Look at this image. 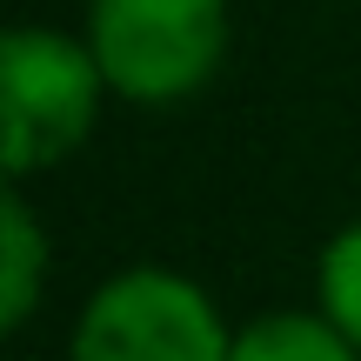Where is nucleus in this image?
Returning a JSON list of instances; mask_svg holds the SVG:
<instances>
[{"label": "nucleus", "mask_w": 361, "mask_h": 361, "mask_svg": "<svg viewBox=\"0 0 361 361\" xmlns=\"http://www.w3.org/2000/svg\"><path fill=\"white\" fill-rule=\"evenodd\" d=\"M40 268H47L40 221H34V207H27V194L7 188V201H0V328H20L27 314H34Z\"/></svg>", "instance_id": "5"}, {"label": "nucleus", "mask_w": 361, "mask_h": 361, "mask_svg": "<svg viewBox=\"0 0 361 361\" xmlns=\"http://www.w3.org/2000/svg\"><path fill=\"white\" fill-rule=\"evenodd\" d=\"M228 361H361V348L328 322L322 308H281V314H261L234 335Z\"/></svg>", "instance_id": "4"}, {"label": "nucleus", "mask_w": 361, "mask_h": 361, "mask_svg": "<svg viewBox=\"0 0 361 361\" xmlns=\"http://www.w3.org/2000/svg\"><path fill=\"white\" fill-rule=\"evenodd\" d=\"M101 67H94L87 40L61 34V27H7L0 40V154L7 174H34L47 161L74 154L80 134L94 128L101 107Z\"/></svg>", "instance_id": "2"}, {"label": "nucleus", "mask_w": 361, "mask_h": 361, "mask_svg": "<svg viewBox=\"0 0 361 361\" xmlns=\"http://www.w3.org/2000/svg\"><path fill=\"white\" fill-rule=\"evenodd\" d=\"M314 295H322V314L361 348V221H348V228H341L335 241L322 247Z\"/></svg>", "instance_id": "6"}, {"label": "nucleus", "mask_w": 361, "mask_h": 361, "mask_svg": "<svg viewBox=\"0 0 361 361\" xmlns=\"http://www.w3.org/2000/svg\"><path fill=\"white\" fill-rule=\"evenodd\" d=\"M234 335L214 295L174 268H121L74 322V361H228Z\"/></svg>", "instance_id": "3"}, {"label": "nucleus", "mask_w": 361, "mask_h": 361, "mask_svg": "<svg viewBox=\"0 0 361 361\" xmlns=\"http://www.w3.org/2000/svg\"><path fill=\"white\" fill-rule=\"evenodd\" d=\"M87 54L128 101H188L228 54V0H87Z\"/></svg>", "instance_id": "1"}]
</instances>
